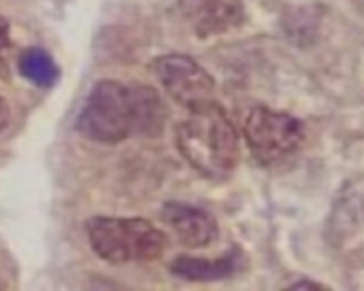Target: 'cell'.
<instances>
[{
	"label": "cell",
	"mask_w": 364,
	"mask_h": 291,
	"mask_svg": "<svg viewBox=\"0 0 364 291\" xmlns=\"http://www.w3.org/2000/svg\"><path fill=\"white\" fill-rule=\"evenodd\" d=\"M165 122L166 106L155 88L100 79L80 108L75 129L88 141L118 143L131 136L155 138Z\"/></svg>",
	"instance_id": "6da1fadb"
},
{
	"label": "cell",
	"mask_w": 364,
	"mask_h": 291,
	"mask_svg": "<svg viewBox=\"0 0 364 291\" xmlns=\"http://www.w3.org/2000/svg\"><path fill=\"white\" fill-rule=\"evenodd\" d=\"M17 68L23 78L38 88H53L61 75V70L53 55L40 47L23 50L17 60Z\"/></svg>",
	"instance_id": "30bf717a"
},
{
	"label": "cell",
	"mask_w": 364,
	"mask_h": 291,
	"mask_svg": "<svg viewBox=\"0 0 364 291\" xmlns=\"http://www.w3.org/2000/svg\"><path fill=\"white\" fill-rule=\"evenodd\" d=\"M291 288H303V290H313V288H321V285H318V284H314V282H311V281H299V282H296V284H293L291 285Z\"/></svg>",
	"instance_id": "4fadbf2b"
},
{
	"label": "cell",
	"mask_w": 364,
	"mask_h": 291,
	"mask_svg": "<svg viewBox=\"0 0 364 291\" xmlns=\"http://www.w3.org/2000/svg\"><path fill=\"white\" fill-rule=\"evenodd\" d=\"M85 233L92 251L111 264L154 261L168 247L165 233L142 217L92 216Z\"/></svg>",
	"instance_id": "3957f363"
},
{
	"label": "cell",
	"mask_w": 364,
	"mask_h": 291,
	"mask_svg": "<svg viewBox=\"0 0 364 291\" xmlns=\"http://www.w3.org/2000/svg\"><path fill=\"white\" fill-rule=\"evenodd\" d=\"M161 216L186 247H206L218 237V224L213 216L193 204L168 202L164 204Z\"/></svg>",
	"instance_id": "52a82bcc"
},
{
	"label": "cell",
	"mask_w": 364,
	"mask_h": 291,
	"mask_svg": "<svg viewBox=\"0 0 364 291\" xmlns=\"http://www.w3.org/2000/svg\"><path fill=\"white\" fill-rule=\"evenodd\" d=\"M10 122V108L6 99L0 95V132L9 125Z\"/></svg>",
	"instance_id": "7c38bea8"
},
{
	"label": "cell",
	"mask_w": 364,
	"mask_h": 291,
	"mask_svg": "<svg viewBox=\"0 0 364 291\" xmlns=\"http://www.w3.org/2000/svg\"><path fill=\"white\" fill-rule=\"evenodd\" d=\"M328 234L337 248H348L357 234H364V182L350 186L338 199Z\"/></svg>",
	"instance_id": "ba28073f"
},
{
	"label": "cell",
	"mask_w": 364,
	"mask_h": 291,
	"mask_svg": "<svg viewBox=\"0 0 364 291\" xmlns=\"http://www.w3.org/2000/svg\"><path fill=\"white\" fill-rule=\"evenodd\" d=\"M243 265V253L239 247H230L215 260L181 256L171 264V273L189 281H219L236 274Z\"/></svg>",
	"instance_id": "9c48e42d"
},
{
	"label": "cell",
	"mask_w": 364,
	"mask_h": 291,
	"mask_svg": "<svg viewBox=\"0 0 364 291\" xmlns=\"http://www.w3.org/2000/svg\"><path fill=\"white\" fill-rule=\"evenodd\" d=\"M243 135L253 158L269 166L297 152L304 141V125L287 112L255 106L246 116Z\"/></svg>",
	"instance_id": "277c9868"
},
{
	"label": "cell",
	"mask_w": 364,
	"mask_h": 291,
	"mask_svg": "<svg viewBox=\"0 0 364 291\" xmlns=\"http://www.w3.org/2000/svg\"><path fill=\"white\" fill-rule=\"evenodd\" d=\"M176 146L198 173L212 180L229 177L240 158L236 129L226 112L212 101L189 109L178 125Z\"/></svg>",
	"instance_id": "7a4b0ae2"
},
{
	"label": "cell",
	"mask_w": 364,
	"mask_h": 291,
	"mask_svg": "<svg viewBox=\"0 0 364 291\" xmlns=\"http://www.w3.org/2000/svg\"><path fill=\"white\" fill-rule=\"evenodd\" d=\"M11 44V37H10V23L4 16L0 14V55L3 51H6Z\"/></svg>",
	"instance_id": "8fae6325"
},
{
	"label": "cell",
	"mask_w": 364,
	"mask_h": 291,
	"mask_svg": "<svg viewBox=\"0 0 364 291\" xmlns=\"http://www.w3.org/2000/svg\"><path fill=\"white\" fill-rule=\"evenodd\" d=\"M155 74L169 97L186 108L210 101L215 81L193 58L183 54H166L155 60Z\"/></svg>",
	"instance_id": "5b68a950"
},
{
	"label": "cell",
	"mask_w": 364,
	"mask_h": 291,
	"mask_svg": "<svg viewBox=\"0 0 364 291\" xmlns=\"http://www.w3.org/2000/svg\"><path fill=\"white\" fill-rule=\"evenodd\" d=\"M179 9L202 38L223 34L243 21L242 0H179Z\"/></svg>",
	"instance_id": "8992f818"
}]
</instances>
